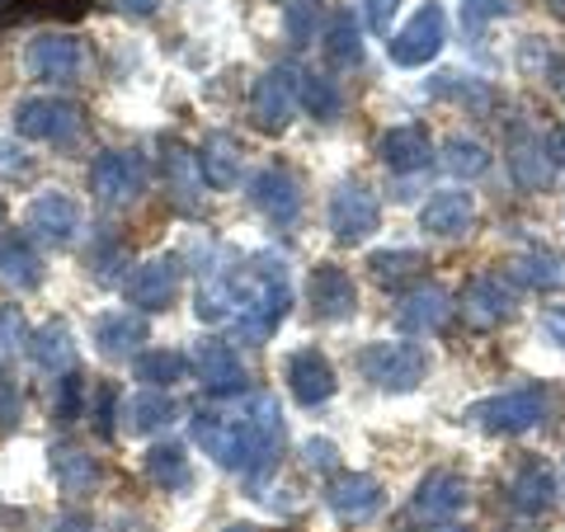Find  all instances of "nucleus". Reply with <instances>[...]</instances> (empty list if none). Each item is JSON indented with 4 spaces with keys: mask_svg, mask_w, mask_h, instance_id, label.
I'll use <instances>...</instances> for the list:
<instances>
[{
    "mask_svg": "<svg viewBox=\"0 0 565 532\" xmlns=\"http://www.w3.org/2000/svg\"><path fill=\"white\" fill-rule=\"evenodd\" d=\"M0 174H6V180H20V174H29V161H24V156L14 161V147H6V141H0Z\"/></svg>",
    "mask_w": 565,
    "mask_h": 532,
    "instance_id": "3c124183",
    "label": "nucleus"
},
{
    "mask_svg": "<svg viewBox=\"0 0 565 532\" xmlns=\"http://www.w3.org/2000/svg\"><path fill=\"white\" fill-rule=\"evenodd\" d=\"M302 109V71L297 66H269L250 91V118L264 132H282L292 114Z\"/></svg>",
    "mask_w": 565,
    "mask_h": 532,
    "instance_id": "423d86ee",
    "label": "nucleus"
},
{
    "mask_svg": "<svg viewBox=\"0 0 565 532\" xmlns=\"http://www.w3.org/2000/svg\"><path fill=\"white\" fill-rule=\"evenodd\" d=\"M29 353H33V363H39L43 372H71V368H76V353H71L66 326H43L29 340Z\"/></svg>",
    "mask_w": 565,
    "mask_h": 532,
    "instance_id": "c9c22d12",
    "label": "nucleus"
},
{
    "mask_svg": "<svg viewBox=\"0 0 565 532\" xmlns=\"http://www.w3.org/2000/svg\"><path fill=\"white\" fill-rule=\"evenodd\" d=\"M0 217H6V203H0Z\"/></svg>",
    "mask_w": 565,
    "mask_h": 532,
    "instance_id": "052dcab7",
    "label": "nucleus"
},
{
    "mask_svg": "<svg viewBox=\"0 0 565 532\" xmlns=\"http://www.w3.org/2000/svg\"><path fill=\"white\" fill-rule=\"evenodd\" d=\"M81 232V203L71 193H39L24 212V236L43 245H71Z\"/></svg>",
    "mask_w": 565,
    "mask_h": 532,
    "instance_id": "ddd939ff",
    "label": "nucleus"
},
{
    "mask_svg": "<svg viewBox=\"0 0 565 532\" xmlns=\"http://www.w3.org/2000/svg\"><path fill=\"white\" fill-rule=\"evenodd\" d=\"M114 6H118L122 14H137V20H147V14L161 10V0H114Z\"/></svg>",
    "mask_w": 565,
    "mask_h": 532,
    "instance_id": "603ef678",
    "label": "nucleus"
},
{
    "mask_svg": "<svg viewBox=\"0 0 565 532\" xmlns=\"http://www.w3.org/2000/svg\"><path fill=\"white\" fill-rule=\"evenodd\" d=\"M81 66H85L81 43L71 39V33H57V29L39 33V39L29 43V52H24V71L33 81H43V85H71L81 76Z\"/></svg>",
    "mask_w": 565,
    "mask_h": 532,
    "instance_id": "9b49d317",
    "label": "nucleus"
},
{
    "mask_svg": "<svg viewBox=\"0 0 565 532\" xmlns=\"http://www.w3.org/2000/svg\"><path fill=\"white\" fill-rule=\"evenodd\" d=\"M467 509V481L457 471H434L424 476L415 500H411V523H429V528H444L452 523L457 513Z\"/></svg>",
    "mask_w": 565,
    "mask_h": 532,
    "instance_id": "dca6fc26",
    "label": "nucleus"
},
{
    "mask_svg": "<svg viewBox=\"0 0 565 532\" xmlns=\"http://www.w3.org/2000/svg\"><path fill=\"white\" fill-rule=\"evenodd\" d=\"M24 419V396H20V382H14L10 363L0 359V429H14Z\"/></svg>",
    "mask_w": 565,
    "mask_h": 532,
    "instance_id": "a18cd8bd",
    "label": "nucleus"
},
{
    "mask_svg": "<svg viewBox=\"0 0 565 532\" xmlns=\"http://www.w3.org/2000/svg\"><path fill=\"white\" fill-rule=\"evenodd\" d=\"M302 457H307L311 471H334V467H340V448H334V443H326V438H311L307 448H302Z\"/></svg>",
    "mask_w": 565,
    "mask_h": 532,
    "instance_id": "8fccbe9b",
    "label": "nucleus"
},
{
    "mask_svg": "<svg viewBox=\"0 0 565 532\" xmlns=\"http://www.w3.org/2000/svg\"><path fill=\"white\" fill-rule=\"evenodd\" d=\"M552 386L542 382H523V386H509V392H494L486 401H476L467 411V424L486 434H504V438H519L527 429H537V424L552 419Z\"/></svg>",
    "mask_w": 565,
    "mask_h": 532,
    "instance_id": "7ed1b4c3",
    "label": "nucleus"
},
{
    "mask_svg": "<svg viewBox=\"0 0 565 532\" xmlns=\"http://www.w3.org/2000/svg\"><path fill=\"white\" fill-rule=\"evenodd\" d=\"M189 429L207 448L212 462L241 471L250 490H259L274 476L282 438H288L274 396H241V405H203V411H193Z\"/></svg>",
    "mask_w": 565,
    "mask_h": 532,
    "instance_id": "f257e3e1",
    "label": "nucleus"
},
{
    "mask_svg": "<svg viewBox=\"0 0 565 532\" xmlns=\"http://www.w3.org/2000/svg\"><path fill=\"white\" fill-rule=\"evenodd\" d=\"M90 0H0V33L29 20H81Z\"/></svg>",
    "mask_w": 565,
    "mask_h": 532,
    "instance_id": "c85d7f7f",
    "label": "nucleus"
},
{
    "mask_svg": "<svg viewBox=\"0 0 565 532\" xmlns=\"http://www.w3.org/2000/svg\"><path fill=\"white\" fill-rule=\"evenodd\" d=\"M302 109L316 123H334L344 114V91L330 76H321V71H302Z\"/></svg>",
    "mask_w": 565,
    "mask_h": 532,
    "instance_id": "f704fd0d",
    "label": "nucleus"
},
{
    "mask_svg": "<svg viewBox=\"0 0 565 532\" xmlns=\"http://www.w3.org/2000/svg\"><path fill=\"white\" fill-rule=\"evenodd\" d=\"M552 340H561V344H565V321H552Z\"/></svg>",
    "mask_w": 565,
    "mask_h": 532,
    "instance_id": "6e6d98bb",
    "label": "nucleus"
},
{
    "mask_svg": "<svg viewBox=\"0 0 565 532\" xmlns=\"http://www.w3.org/2000/svg\"><path fill=\"white\" fill-rule=\"evenodd\" d=\"M147 156L132 151V147H118V151H104L99 161L90 166V193L95 203L104 208H132L141 193H147Z\"/></svg>",
    "mask_w": 565,
    "mask_h": 532,
    "instance_id": "39448f33",
    "label": "nucleus"
},
{
    "mask_svg": "<svg viewBox=\"0 0 565 532\" xmlns=\"http://www.w3.org/2000/svg\"><path fill=\"white\" fill-rule=\"evenodd\" d=\"M444 43H448V14L438 0H424L415 10V20L386 39V57L396 66H429L444 52Z\"/></svg>",
    "mask_w": 565,
    "mask_h": 532,
    "instance_id": "6e6552de",
    "label": "nucleus"
},
{
    "mask_svg": "<svg viewBox=\"0 0 565 532\" xmlns=\"http://www.w3.org/2000/svg\"><path fill=\"white\" fill-rule=\"evenodd\" d=\"M141 340H147V326H141V316H132V311H104L95 321V344L104 353H114V359L137 353Z\"/></svg>",
    "mask_w": 565,
    "mask_h": 532,
    "instance_id": "2f4dec72",
    "label": "nucleus"
},
{
    "mask_svg": "<svg viewBox=\"0 0 565 532\" xmlns=\"http://www.w3.org/2000/svg\"><path fill=\"white\" fill-rule=\"evenodd\" d=\"M546 151H552V161L565 170V123H556V128L546 132Z\"/></svg>",
    "mask_w": 565,
    "mask_h": 532,
    "instance_id": "864d4df0",
    "label": "nucleus"
},
{
    "mask_svg": "<svg viewBox=\"0 0 565 532\" xmlns=\"http://www.w3.org/2000/svg\"><path fill=\"white\" fill-rule=\"evenodd\" d=\"M189 368H193V359L180 353V349H147V353H137L132 359L137 382L151 386V392H170V386H180L189 377Z\"/></svg>",
    "mask_w": 565,
    "mask_h": 532,
    "instance_id": "bb28decb",
    "label": "nucleus"
},
{
    "mask_svg": "<svg viewBox=\"0 0 565 532\" xmlns=\"http://www.w3.org/2000/svg\"><path fill=\"white\" fill-rule=\"evenodd\" d=\"M282 33L292 47H311L321 39V0H288L282 6Z\"/></svg>",
    "mask_w": 565,
    "mask_h": 532,
    "instance_id": "58836bf2",
    "label": "nucleus"
},
{
    "mask_svg": "<svg viewBox=\"0 0 565 532\" xmlns=\"http://www.w3.org/2000/svg\"><path fill=\"white\" fill-rule=\"evenodd\" d=\"M85 415H90L95 434L99 438H114V419H118V386L114 382H95L90 392V405H85Z\"/></svg>",
    "mask_w": 565,
    "mask_h": 532,
    "instance_id": "37998d69",
    "label": "nucleus"
},
{
    "mask_svg": "<svg viewBox=\"0 0 565 532\" xmlns=\"http://www.w3.org/2000/svg\"><path fill=\"white\" fill-rule=\"evenodd\" d=\"M226 532H259V528H250V523H232V528H226Z\"/></svg>",
    "mask_w": 565,
    "mask_h": 532,
    "instance_id": "4d7b16f0",
    "label": "nucleus"
},
{
    "mask_svg": "<svg viewBox=\"0 0 565 532\" xmlns=\"http://www.w3.org/2000/svg\"><path fill=\"white\" fill-rule=\"evenodd\" d=\"M326 509L340 523H373L377 513L386 509V494L367 471H340L326 486Z\"/></svg>",
    "mask_w": 565,
    "mask_h": 532,
    "instance_id": "4468645a",
    "label": "nucleus"
},
{
    "mask_svg": "<svg viewBox=\"0 0 565 532\" xmlns=\"http://www.w3.org/2000/svg\"><path fill=\"white\" fill-rule=\"evenodd\" d=\"M161 166H166V189H170V199L180 203L184 212H193V208H199V193L207 189L203 166H199V151H189L184 141H166Z\"/></svg>",
    "mask_w": 565,
    "mask_h": 532,
    "instance_id": "393cba45",
    "label": "nucleus"
},
{
    "mask_svg": "<svg viewBox=\"0 0 565 532\" xmlns=\"http://www.w3.org/2000/svg\"><path fill=\"white\" fill-rule=\"evenodd\" d=\"M250 203L274 226H282V232H292V226L302 222V184H297V174L282 170V166H269V170L250 174Z\"/></svg>",
    "mask_w": 565,
    "mask_h": 532,
    "instance_id": "f8f14e48",
    "label": "nucleus"
},
{
    "mask_svg": "<svg viewBox=\"0 0 565 532\" xmlns=\"http://www.w3.org/2000/svg\"><path fill=\"white\" fill-rule=\"evenodd\" d=\"M307 292H311V307L321 321H349V316L359 311V288H353V278L340 264H316Z\"/></svg>",
    "mask_w": 565,
    "mask_h": 532,
    "instance_id": "412c9836",
    "label": "nucleus"
},
{
    "mask_svg": "<svg viewBox=\"0 0 565 532\" xmlns=\"http://www.w3.org/2000/svg\"><path fill=\"white\" fill-rule=\"evenodd\" d=\"M444 170L457 174V180H481L490 170V151L471 137H448L444 141Z\"/></svg>",
    "mask_w": 565,
    "mask_h": 532,
    "instance_id": "e433bc0d",
    "label": "nucleus"
},
{
    "mask_svg": "<svg viewBox=\"0 0 565 532\" xmlns=\"http://www.w3.org/2000/svg\"><path fill=\"white\" fill-rule=\"evenodd\" d=\"M546 6H552V10H561V14H565V0H546Z\"/></svg>",
    "mask_w": 565,
    "mask_h": 532,
    "instance_id": "13d9d810",
    "label": "nucleus"
},
{
    "mask_svg": "<svg viewBox=\"0 0 565 532\" xmlns=\"http://www.w3.org/2000/svg\"><path fill=\"white\" fill-rule=\"evenodd\" d=\"M452 321V297L448 288H438V283H419V288L401 292L396 301V326L405 334H434Z\"/></svg>",
    "mask_w": 565,
    "mask_h": 532,
    "instance_id": "6ab92c4d",
    "label": "nucleus"
},
{
    "mask_svg": "<svg viewBox=\"0 0 565 532\" xmlns=\"http://www.w3.org/2000/svg\"><path fill=\"white\" fill-rule=\"evenodd\" d=\"M509 278H514V288H546V283L561 278V259L552 251L519 255L514 264H509Z\"/></svg>",
    "mask_w": 565,
    "mask_h": 532,
    "instance_id": "ea45409f",
    "label": "nucleus"
},
{
    "mask_svg": "<svg viewBox=\"0 0 565 532\" xmlns=\"http://www.w3.org/2000/svg\"><path fill=\"white\" fill-rule=\"evenodd\" d=\"M321 43H326V57H330L334 66H359V62H363V29H359V14H353V10H334L330 20H326Z\"/></svg>",
    "mask_w": 565,
    "mask_h": 532,
    "instance_id": "c756f323",
    "label": "nucleus"
},
{
    "mask_svg": "<svg viewBox=\"0 0 565 532\" xmlns=\"http://www.w3.org/2000/svg\"><path fill=\"white\" fill-rule=\"evenodd\" d=\"M85 401H90V392H85V377H81V372H76V368L62 372V377H57V401H52V419H57V424H76Z\"/></svg>",
    "mask_w": 565,
    "mask_h": 532,
    "instance_id": "79ce46f5",
    "label": "nucleus"
},
{
    "mask_svg": "<svg viewBox=\"0 0 565 532\" xmlns=\"http://www.w3.org/2000/svg\"><path fill=\"white\" fill-rule=\"evenodd\" d=\"M0 283H10V288H20V292L43 283V259L24 232L0 236Z\"/></svg>",
    "mask_w": 565,
    "mask_h": 532,
    "instance_id": "a878e982",
    "label": "nucleus"
},
{
    "mask_svg": "<svg viewBox=\"0 0 565 532\" xmlns=\"http://www.w3.org/2000/svg\"><path fill=\"white\" fill-rule=\"evenodd\" d=\"M429 95L457 99V104H462V109H471V114H486L490 104H494V91H490L486 81H476V76L467 81V76H452V71H448V76H438V81H429Z\"/></svg>",
    "mask_w": 565,
    "mask_h": 532,
    "instance_id": "4c0bfd02",
    "label": "nucleus"
},
{
    "mask_svg": "<svg viewBox=\"0 0 565 532\" xmlns=\"http://www.w3.org/2000/svg\"><path fill=\"white\" fill-rule=\"evenodd\" d=\"M471 222H476V199L467 189H438L429 203H424L419 212V226L429 236H444V241H457V236H467L471 232Z\"/></svg>",
    "mask_w": 565,
    "mask_h": 532,
    "instance_id": "4be33fe9",
    "label": "nucleus"
},
{
    "mask_svg": "<svg viewBox=\"0 0 565 532\" xmlns=\"http://www.w3.org/2000/svg\"><path fill=\"white\" fill-rule=\"evenodd\" d=\"M377 156H382L386 170L415 174V170H424L434 161V141H429V132H424L419 123H401V128H386L377 137Z\"/></svg>",
    "mask_w": 565,
    "mask_h": 532,
    "instance_id": "5701e85b",
    "label": "nucleus"
},
{
    "mask_svg": "<svg viewBox=\"0 0 565 532\" xmlns=\"http://www.w3.org/2000/svg\"><path fill=\"white\" fill-rule=\"evenodd\" d=\"M444 532H471V528H457V523H452V528H444Z\"/></svg>",
    "mask_w": 565,
    "mask_h": 532,
    "instance_id": "bf43d9fd",
    "label": "nucleus"
},
{
    "mask_svg": "<svg viewBox=\"0 0 565 532\" xmlns=\"http://www.w3.org/2000/svg\"><path fill=\"white\" fill-rule=\"evenodd\" d=\"M424 251H377V255H367V269H373L377 283H405V278H415L424 269Z\"/></svg>",
    "mask_w": 565,
    "mask_h": 532,
    "instance_id": "a19ab883",
    "label": "nucleus"
},
{
    "mask_svg": "<svg viewBox=\"0 0 565 532\" xmlns=\"http://www.w3.org/2000/svg\"><path fill=\"white\" fill-rule=\"evenodd\" d=\"M29 340L20 307H0V349H20Z\"/></svg>",
    "mask_w": 565,
    "mask_h": 532,
    "instance_id": "de8ad7c7",
    "label": "nucleus"
},
{
    "mask_svg": "<svg viewBox=\"0 0 565 532\" xmlns=\"http://www.w3.org/2000/svg\"><path fill=\"white\" fill-rule=\"evenodd\" d=\"M509 14V0H462V29L471 33H486V24H494V20H504Z\"/></svg>",
    "mask_w": 565,
    "mask_h": 532,
    "instance_id": "49530a36",
    "label": "nucleus"
},
{
    "mask_svg": "<svg viewBox=\"0 0 565 532\" xmlns=\"http://www.w3.org/2000/svg\"><path fill=\"white\" fill-rule=\"evenodd\" d=\"M174 415H180L174 396H170V392H151V386H141L137 396L122 401V424H128L132 434H156V429H166Z\"/></svg>",
    "mask_w": 565,
    "mask_h": 532,
    "instance_id": "cd10ccee",
    "label": "nucleus"
},
{
    "mask_svg": "<svg viewBox=\"0 0 565 532\" xmlns=\"http://www.w3.org/2000/svg\"><path fill=\"white\" fill-rule=\"evenodd\" d=\"M52 476H57V486L66 494H85L95 486L99 462L85 448H71V443H62V448H52Z\"/></svg>",
    "mask_w": 565,
    "mask_h": 532,
    "instance_id": "473e14b6",
    "label": "nucleus"
},
{
    "mask_svg": "<svg viewBox=\"0 0 565 532\" xmlns=\"http://www.w3.org/2000/svg\"><path fill=\"white\" fill-rule=\"evenodd\" d=\"M514 307H519V288L509 274H481V278H471L462 292V311L476 330L504 326L509 316H514Z\"/></svg>",
    "mask_w": 565,
    "mask_h": 532,
    "instance_id": "2eb2a0df",
    "label": "nucleus"
},
{
    "mask_svg": "<svg viewBox=\"0 0 565 532\" xmlns=\"http://www.w3.org/2000/svg\"><path fill=\"white\" fill-rule=\"evenodd\" d=\"M556 494H561L556 471L533 457V462H523L514 471V481H509V509L523 513V519H537V513H546L556 504Z\"/></svg>",
    "mask_w": 565,
    "mask_h": 532,
    "instance_id": "b1692460",
    "label": "nucleus"
},
{
    "mask_svg": "<svg viewBox=\"0 0 565 532\" xmlns=\"http://www.w3.org/2000/svg\"><path fill=\"white\" fill-rule=\"evenodd\" d=\"M118 269H128V251H122V241H114V236H104L95 251H90V274L99 278V283H114L118 278Z\"/></svg>",
    "mask_w": 565,
    "mask_h": 532,
    "instance_id": "c03bdc74",
    "label": "nucleus"
},
{
    "mask_svg": "<svg viewBox=\"0 0 565 532\" xmlns=\"http://www.w3.org/2000/svg\"><path fill=\"white\" fill-rule=\"evenodd\" d=\"M147 476L161 490H189L193 486V471H189V457L180 443H156L147 453Z\"/></svg>",
    "mask_w": 565,
    "mask_h": 532,
    "instance_id": "72a5a7b5",
    "label": "nucleus"
},
{
    "mask_svg": "<svg viewBox=\"0 0 565 532\" xmlns=\"http://www.w3.org/2000/svg\"><path fill=\"white\" fill-rule=\"evenodd\" d=\"M199 166H203V180L207 189H236L245 180V170H241V156H236V141L217 132V137H207V147L199 151Z\"/></svg>",
    "mask_w": 565,
    "mask_h": 532,
    "instance_id": "7c9ffc66",
    "label": "nucleus"
},
{
    "mask_svg": "<svg viewBox=\"0 0 565 532\" xmlns=\"http://www.w3.org/2000/svg\"><path fill=\"white\" fill-rule=\"evenodd\" d=\"M561 486H565V476H561Z\"/></svg>",
    "mask_w": 565,
    "mask_h": 532,
    "instance_id": "680f3d73",
    "label": "nucleus"
},
{
    "mask_svg": "<svg viewBox=\"0 0 565 532\" xmlns=\"http://www.w3.org/2000/svg\"><path fill=\"white\" fill-rule=\"evenodd\" d=\"M504 161H509V180H514L523 193H542L556 180V161H552V151H546V137L527 132V128H519L514 137H509Z\"/></svg>",
    "mask_w": 565,
    "mask_h": 532,
    "instance_id": "a211bd4d",
    "label": "nucleus"
},
{
    "mask_svg": "<svg viewBox=\"0 0 565 532\" xmlns=\"http://www.w3.org/2000/svg\"><path fill=\"white\" fill-rule=\"evenodd\" d=\"M282 377H288V392L297 405H326L334 396V368L321 349H297L288 368H282Z\"/></svg>",
    "mask_w": 565,
    "mask_h": 532,
    "instance_id": "aec40b11",
    "label": "nucleus"
},
{
    "mask_svg": "<svg viewBox=\"0 0 565 532\" xmlns=\"http://www.w3.org/2000/svg\"><path fill=\"white\" fill-rule=\"evenodd\" d=\"M401 6H405V0H363V20H367V29H373V33H386Z\"/></svg>",
    "mask_w": 565,
    "mask_h": 532,
    "instance_id": "09e8293b",
    "label": "nucleus"
},
{
    "mask_svg": "<svg viewBox=\"0 0 565 532\" xmlns=\"http://www.w3.org/2000/svg\"><path fill=\"white\" fill-rule=\"evenodd\" d=\"M122 292H128V307H137V311H166L174 292H180V255L147 259L141 269L128 274Z\"/></svg>",
    "mask_w": 565,
    "mask_h": 532,
    "instance_id": "f3484780",
    "label": "nucleus"
},
{
    "mask_svg": "<svg viewBox=\"0 0 565 532\" xmlns=\"http://www.w3.org/2000/svg\"><path fill=\"white\" fill-rule=\"evenodd\" d=\"M232 292H236V316H232L236 340L241 344H264L292 307L288 264H282L274 251L250 255L241 269H232Z\"/></svg>",
    "mask_w": 565,
    "mask_h": 532,
    "instance_id": "f03ea898",
    "label": "nucleus"
},
{
    "mask_svg": "<svg viewBox=\"0 0 565 532\" xmlns=\"http://www.w3.org/2000/svg\"><path fill=\"white\" fill-rule=\"evenodd\" d=\"M326 217H330V236L334 241H340V245H359V241H367L382 226V203H377V193L367 189L363 180H344L340 189L330 193Z\"/></svg>",
    "mask_w": 565,
    "mask_h": 532,
    "instance_id": "1a4fd4ad",
    "label": "nucleus"
},
{
    "mask_svg": "<svg viewBox=\"0 0 565 532\" xmlns=\"http://www.w3.org/2000/svg\"><path fill=\"white\" fill-rule=\"evenodd\" d=\"M359 372L373 386H382V392H415V386L424 382V372H429V353H424L419 344H396V340H382V344H367L359 349Z\"/></svg>",
    "mask_w": 565,
    "mask_h": 532,
    "instance_id": "20e7f679",
    "label": "nucleus"
},
{
    "mask_svg": "<svg viewBox=\"0 0 565 532\" xmlns=\"http://www.w3.org/2000/svg\"><path fill=\"white\" fill-rule=\"evenodd\" d=\"M546 85H552V91L565 99V52L556 57V66H552V76H546Z\"/></svg>",
    "mask_w": 565,
    "mask_h": 532,
    "instance_id": "5fc2aeb1",
    "label": "nucleus"
},
{
    "mask_svg": "<svg viewBox=\"0 0 565 532\" xmlns=\"http://www.w3.org/2000/svg\"><path fill=\"white\" fill-rule=\"evenodd\" d=\"M81 128H85V109L57 95H33L14 109V132L29 141H57V147H66V141L81 137Z\"/></svg>",
    "mask_w": 565,
    "mask_h": 532,
    "instance_id": "0eeeda50",
    "label": "nucleus"
},
{
    "mask_svg": "<svg viewBox=\"0 0 565 532\" xmlns=\"http://www.w3.org/2000/svg\"><path fill=\"white\" fill-rule=\"evenodd\" d=\"M193 368H199V382L207 386L212 401H232V396H250V372L236 359V349L226 340H199L193 349Z\"/></svg>",
    "mask_w": 565,
    "mask_h": 532,
    "instance_id": "9d476101",
    "label": "nucleus"
}]
</instances>
